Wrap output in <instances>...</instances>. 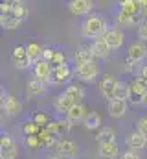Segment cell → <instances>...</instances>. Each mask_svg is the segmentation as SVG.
Returning a JSON list of instances; mask_svg holds the SVG:
<instances>
[{"label":"cell","instance_id":"20","mask_svg":"<svg viewBox=\"0 0 147 159\" xmlns=\"http://www.w3.org/2000/svg\"><path fill=\"white\" fill-rule=\"evenodd\" d=\"M129 91H131L129 98H131V96H134V98H144V94L147 93V81L144 78H140V76L132 78V81L129 83Z\"/></svg>","mask_w":147,"mask_h":159},{"label":"cell","instance_id":"34","mask_svg":"<svg viewBox=\"0 0 147 159\" xmlns=\"http://www.w3.org/2000/svg\"><path fill=\"white\" fill-rule=\"evenodd\" d=\"M57 122H59V131H61V133H70V131H72L74 122H70L66 117H65V119H59Z\"/></svg>","mask_w":147,"mask_h":159},{"label":"cell","instance_id":"3","mask_svg":"<svg viewBox=\"0 0 147 159\" xmlns=\"http://www.w3.org/2000/svg\"><path fill=\"white\" fill-rule=\"evenodd\" d=\"M11 63L15 69L19 70H26V69H33V59L30 57L28 50H26V44H17L11 52Z\"/></svg>","mask_w":147,"mask_h":159},{"label":"cell","instance_id":"29","mask_svg":"<svg viewBox=\"0 0 147 159\" xmlns=\"http://www.w3.org/2000/svg\"><path fill=\"white\" fill-rule=\"evenodd\" d=\"M0 24H2L4 30H17L22 22L13 15H0Z\"/></svg>","mask_w":147,"mask_h":159},{"label":"cell","instance_id":"41","mask_svg":"<svg viewBox=\"0 0 147 159\" xmlns=\"http://www.w3.org/2000/svg\"><path fill=\"white\" fill-rule=\"evenodd\" d=\"M142 106H144V107H147V93L144 94V98H142Z\"/></svg>","mask_w":147,"mask_h":159},{"label":"cell","instance_id":"38","mask_svg":"<svg viewBox=\"0 0 147 159\" xmlns=\"http://www.w3.org/2000/svg\"><path fill=\"white\" fill-rule=\"evenodd\" d=\"M120 159H140V156H138V152H134V150H125V152L120 156Z\"/></svg>","mask_w":147,"mask_h":159},{"label":"cell","instance_id":"33","mask_svg":"<svg viewBox=\"0 0 147 159\" xmlns=\"http://www.w3.org/2000/svg\"><path fill=\"white\" fill-rule=\"evenodd\" d=\"M33 122H35L37 126H40V128H46L48 126V122H50V119H48V115L44 113V111H39V113H35L33 115Z\"/></svg>","mask_w":147,"mask_h":159},{"label":"cell","instance_id":"23","mask_svg":"<svg viewBox=\"0 0 147 159\" xmlns=\"http://www.w3.org/2000/svg\"><path fill=\"white\" fill-rule=\"evenodd\" d=\"M86 115H88V109L85 107V104H77V106H74L72 109L68 111V115H66V119L70 120V122H85L86 119Z\"/></svg>","mask_w":147,"mask_h":159},{"label":"cell","instance_id":"24","mask_svg":"<svg viewBox=\"0 0 147 159\" xmlns=\"http://www.w3.org/2000/svg\"><path fill=\"white\" fill-rule=\"evenodd\" d=\"M65 93L72 98L75 106H77V104H83V98H85V89H83V85H79V83H70V85L65 89Z\"/></svg>","mask_w":147,"mask_h":159},{"label":"cell","instance_id":"39","mask_svg":"<svg viewBox=\"0 0 147 159\" xmlns=\"http://www.w3.org/2000/svg\"><path fill=\"white\" fill-rule=\"evenodd\" d=\"M134 67H136V65H134L132 61H129V59H125V72H127V74H131V72H134Z\"/></svg>","mask_w":147,"mask_h":159},{"label":"cell","instance_id":"13","mask_svg":"<svg viewBox=\"0 0 147 159\" xmlns=\"http://www.w3.org/2000/svg\"><path fill=\"white\" fill-rule=\"evenodd\" d=\"M127 109H129V102H127V100L112 98V100L107 102V111H109V115L112 119H121V117H125Z\"/></svg>","mask_w":147,"mask_h":159},{"label":"cell","instance_id":"8","mask_svg":"<svg viewBox=\"0 0 147 159\" xmlns=\"http://www.w3.org/2000/svg\"><path fill=\"white\" fill-rule=\"evenodd\" d=\"M19 156V146L13 141L11 135L4 133L0 139V159H17Z\"/></svg>","mask_w":147,"mask_h":159},{"label":"cell","instance_id":"7","mask_svg":"<svg viewBox=\"0 0 147 159\" xmlns=\"http://www.w3.org/2000/svg\"><path fill=\"white\" fill-rule=\"evenodd\" d=\"M147 57V44L142 41H132L127 48V59L132 61L134 65H140Z\"/></svg>","mask_w":147,"mask_h":159},{"label":"cell","instance_id":"6","mask_svg":"<svg viewBox=\"0 0 147 159\" xmlns=\"http://www.w3.org/2000/svg\"><path fill=\"white\" fill-rule=\"evenodd\" d=\"M74 76V69H70L68 65H63V67H55L53 72H52V78L48 81V85H70Z\"/></svg>","mask_w":147,"mask_h":159},{"label":"cell","instance_id":"30","mask_svg":"<svg viewBox=\"0 0 147 159\" xmlns=\"http://www.w3.org/2000/svg\"><path fill=\"white\" fill-rule=\"evenodd\" d=\"M129 94H131V91H129V83L120 81V83H118V87H116L114 98H118V100H129Z\"/></svg>","mask_w":147,"mask_h":159},{"label":"cell","instance_id":"27","mask_svg":"<svg viewBox=\"0 0 147 159\" xmlns=\"http://www.w3.org/2000/svg\"><path fill=\"white\" fill-rule=\"evenodd\" d=\"M96 141L99 143H107V141H116V129L112 126H103L98 133H96Z\"/></svg>","mask_w":147,"mask_h":159},{"label":"cell","instance_id":"19","mask_svg":"<svg viewBox=\"0 0 147 159\" xmlns=\"http://www.w3.org/2000/svg\"><path fill=\"white\" fill-rule=\"evenodd\" d=\"M90 48H92V52H94V56H96V59H107L110 56V52H112V48H110L109 44L105 43V41L101 39H94L92 41V44H90Z\"/></svg>","mask_w":147,"mask_h":159},{"label":"cell","instance_id":"26","mask_svg":"<svg viewBox=\"0 0 147 159\" xmlns=\"http://www.w3.org/2000/svg\"><path fill=\"white\" fill-rule=\"evenodd\" d=\"M26 50H28L30 57L33 59V63H35V61H39V59H42V54H44V46H42L39 41H30V43L26 44Z\"/></svg>","mask_w":147,"mask_h":159},{"label":"cell","instance_id":"31","mask_svg":"<svg viewBox=\"0 0 147 159\" xmlns=\"http://www.w3.org/2000/svg\"><path fill=\"white\" fill-rule=\"evenodd\" d=\"M40 126H37L33 120H30V122H26V124H22V131H24V135L26 137H30V135H39L40 133Z\"/></svg>","mask_w":147,"mask_h":159},{"label":"cell","instance_id":"42","mask_svg":"<svg viewBox=\"0 0 147 159\" xmlns=\"http://www.w3.org/2000/svg\"><path fill=\"white\" fill-rule=\"evenodd\" d=\"M48 159H65V157H61V156H52V157H48Z\"/></svg>","mask_w":147,"mask_h":159},{"label":"cell","instance_id":"9","mask_svg":"<svg viewBox=\"0 0 147 159\" xmlns=\"http://www.w3.org/2000/svg\"><path fill=\"white\" fill-rule=\"evenodd\" d=\"M55 152H57V156H61L65 159H75L79 157V144L72 139H63L55 146Z\"/></svg>","mask_w":147,"mask_h":159},{"label":"cell","instance_id":"16","mask_svg":"<svg viewBox=\"0 0 147 159\" xmlns=\"http://www.w3.org/2000/svg\"><path fill=\"white\" fill-rule=\"evenodd\" d=\"M46 91H48V83L42 81V80H39V78H35V76H32V78L28 80V83H26V93H28V96H42Z\"/></svg>","mask_w":147,"mask_h":159},{"label":"cell","instance_id":"12","mask_svg":"<svg viewBox=\"0 0 147 159\" xmlns=\"http://www.w3.org/2000/svg\"><path fill=\"white\" fill-rule=\"evenodd\" d=\"M125 144L129 146V150H134V152H140L147 146V137L144 133H140L138 129L131 131L127 137H125Z\"/></svg>","mask_w":147,"mask_h":159},{"label":"cell","instance_id":"35","mask_svg":"<svg viewBox=\"0 0 147 159\" xmlns=\"http://www.w3.org/2000/svg\"><path fill=\"white\" fill-rule=\"evenodd\" d=\"M136 129L147 137V115H142L140 119L136 120Z\"/></svg>","mask_w":147,"mask_h":159},{"label":"cell","instance_id":"25","mask_svg":"<svg viewBox=\"0 0 147 159\" xmlns=\"http://www.w3.org/2000/svg\"><path fill=\"white\" fill-rule=\"evenodd\" d=\"M83 126L88 129V131H94V129H101L103 126H101V115L98 113V111H88V115H86V119L83 122Z\"/></svg>","mask_w":147,"mask_h":159},{"label":"cell","instance_id":"40","mask_svg":"<svg viewBox=\"0 0 147 159\" xmlns=\"http://www.w3.org/2000/svg\"><path fill=\"white\" fill-rule=\"evenodd\" d=\"M138 76H140V78H144V80L147 81V65H144V67L140 69V72H138Z\"/></svg>","mask_w":147,"mask_h":159},{"label":"cell","instance_id":"5","mask_svg":"<svg viewBox=\"0 0 147 159\" xmlns=\"http://www.w3.org/2000/svg\"><path fill=\"white\" fill-rule=\"evenodd\" d=\"M118 83H120V80L116 78V76H112V74H103L99 78V81H98V91H99V94L107 102L114 98V93H116Z\"/></svg>","mask_w":147,"mask_h":159},{"label":"cell","instance_id":"32","mask_svg":"<svg viewBox=\"0 0 147 159\" xmlns=\"http://www.w3.org/2000/svg\"><path fill=\"white\" fill-rule=\"evenodd\" d=\"M24 144H26L28 148H32V150H37V148H42V146H44V143L40 141V137H39V135L24 137Z\"/></svg>","mask_w":147,"mask_h":159},{"label":"cell","instance_id":"2","mask_svg":"<svg viewBox=\"0 0 147 159\" xmlns=\"http://www.w3.org/2000/svg\"><path fill=\"white\" fill-rule=\"evenodd\" d=\"M74 76L79 80L81 83H92V81H98V78H101V67L98 61H92V63H86V65H77L74 67Z\"/></svg>","mask_w":147,"mask_h":159},{"label":"cell","instance_id":"14","mask_svg":"<svg viewBox=\"0 0 147 159\" xmlns=\"http://www.w3.org/2000/svg\"><path fill=\"white\" fill-rule=\"evenodd\" d=\"M98 154L101 159H116L120 156V146L116 141H107L98 144Z\"/></svg>","mask_w":147,"mask_h":159},{"label":"cell","instance_id":"1","mask_svg":"<svg viewBox=\"0 0 147 159\" xmlns=\"http://www.w3.org/2000/svg\"><path fill=\"white\" fill-rule=\"evenodd\" d=\"M109 28V22L103 15H90L81 22V35L85 39H99Z\"/></svg>","mask_w":147,"mask_h":159},{"label":"cell","instance_id":"10","mask_svg":"<svg viewBox=\"0 0 147 159\" xmlns=\"http://www.w3.org/2000/svg\"><path fill=\"white\" fill-rule=\"evenodd\" d=\"M94 6L96 4L92 0H70L68 2V9L75 17H90Z\"/></svg>","mask_w":147,"mask_h":159},{"label":"cell","instance_id":"4","mask_svg":"<svg viewBox=\"0 0 147 159\" xmlns=\"http://www.w3.org/2000/svg\"><path fill=\"white\" fill-rule=\"evenodd\" d=\"M0 107L9 117H15V115H20L22 113V104L15 96H11L4 87H2V96H0Z\"/></svg>","mask_w":147,"mask_h":159},{"label":"cell","instance_id":"21","mask_svg":"<svg viewBox=\"0 0 147 159\" xmlns=\"http://www.w3.org/2000/svg\"><path fill=\"white\" fill-rule=\"evenodd\" d=\"M74 61H75V67H77V65H86V63L96 61V56H94V52H92L90 46H81V48L75 52Z\"/></svg>","mask_w":147,"mask_h":159},{"label":"cell","instance_id":"11","mask_svg":"<svg viewBox=\"0 0 147 159\" xmlns=\"http://www.w3.org/2000/svg\"><path fill=\"white\" fill-rule=\"evenodd\" d=\"M101 39L105 41L112 50H118V48L123 46V43H125V35H123V32H121L120 28H112V26H110L109 30L103 34Z\"/></svg>","mask_w":147,"mask_h":159},{"label":"cell","instance_id":"22","mask_svg":"<svg viewBox=\"0 0 147 159\" xmlns=\"http://www.w3.org/2000/svg\"><path fill=\"white\" fill-rule=\"evenodd\" d=\"M116 22L118 24H121V26H127V28H132V26H140L144 20L140 19V17H134V15H129V13H123V11H120L118 9V13H116Z\"/></svg>","mask_w":147,"mask_h":159},{"label":"cell","instance_id":"37","mask_svg":"<svg viewBox=\"0 0 147 159\" xmlns=\"http://www.w3.org/2000/svg\"><path fill=\"white\" fill-rule=\"evenodd\" d=\"M53 56H55V50H53V48H50V46H44V54H42V59H44V61H48V63H52Z\"/></svg>","mask_w":147,"mask_h":159},{"label":"cell","instance_id":"28","mask_svg":"<svg viewBox=\"0 0 147 159\" xmlns=\"http://www.w3.org/2000/svg\"><path fill=\"white\" fill-rule=\"evenodd\" d=\"M28 7H26V4L24 2H15L13 0V9H11V15L13 17H17L20 22H24L26 19H28Z\"/></svg>","mask_w":147,"mask_h":159},{"label":"cell","instance_id":"36","mask_svg":"<svg viewBox=\"0 0 147 159\" xmlns=\"http://www.w3.org/2000/svg\"><path fill=\"white\" fill-rule=\"evenodd\" d=\"M138 41H142V43L147 41V19L138 26Z\"/></svg>","mask_w":147,"mask_h":159},{"label":"cell","instance_id":"17","mask_svg":"<svg viewBox=\"0 0 147 159\" xmlns=\"http://www.w3.org/2000/svg\"><path fill=\"white\" fill-rule=\"evenodd\" d=\"M74 106H75V104H74V100L66 94V93H65V91H63L61 94H57V98H55V102H53L55 111H57V113H63L65 117L68 115V111L72 109Z\"/></svg>","mask_w":147,"mask_h":159},{"label":"cell","instance_id":"18","mask_svg":"<svg viewBox=\"0 0 147 159\" xmlns=\"http://www.w3.org/2000/svg\"><path fill=\"white\" fill-rule=\"evenodd\" d=\"M118 9L123 11V13H129V15H134V17H140L142 19V6H140V0H121L118 4ZM144 20V19H142Z\"/></svg>","mask_w":147,"mask_h":159},{"label":"cell","instance_id":"15","mask_svg":"<svg viewBox=\"0 0 147 159\" xmlns=\"http://www.w3.org/2000/svg\"><path fill=\"white\" fill-rule=\"evenodd\" d=\"M52 72H53V67L48 63V61H44V59H39L33 63V76L39 80H42V81H50L52 78Z\"/></svg>","mask_w":147,"mask_h":159}]
</instances>
